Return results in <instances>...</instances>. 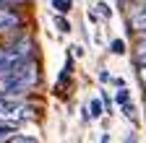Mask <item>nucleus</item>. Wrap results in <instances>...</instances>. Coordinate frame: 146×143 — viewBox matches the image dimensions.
Wrapping results in <instances>:
<instances>
[{
  "instance_id": "obj_7",
  "label": "nucleus",
  "mask_w": 146,
  "mask_h": 143,
  "mask_svg": "<svg viewBox=\"0 0 146 143\" xmlns=\"http://www.w3.org/2000/svg\"><path fill=\"white\" fill-rule=\"evenodd\" d=\"M52 8L58 13H68L70 11V0H52Z\"/></svg>"
},
{
  "instance_id": "obj_15",
  "label": "nucleus",
  "mask_w": 146,
  "mask_h": 143,
  "mask_svg": "<svg viewBox=\"0 0 146 143\" xmlns=\"http://www.w3.org/2000/svg\"><path fill=\"white\" fill-rule=\"evenodd\" d=\"M117 101H120V104H128V91H125V88H120V94H117Z\"/></svg>"
},
{
  "instance_id": "obj_12",
  "label": "nucleus",
  "mask_w": 146,
  "mask_h": 143,
  "mask_svg": "<svg viewBox=\"0 0 146 143\" xmlns=\"http://www.w3.org/2000/svg\"><path fill=\"white\" fill-rule=\"evenodd\" d=\"M138 65V81L143 86V91H146V63H136Z\"/></svg>"
},
{
  "instance_id": "obj_4",
  "label": "nucleus",
  "mask_w": 146,
  "mask_h": 143,
  "mask_svg": "<svg viewBox=\"0 0 146 143\" xmlns=\"http://www.w3.org/2000/svg\"><path fill=\"white\" fill-rule=\"evenodd\" d=\"M128 24H131V29L138 34V37H143V34H146V0H141V5L133 8L131 18H128Z\"/></svg>"
},
{
  "instance_id": "obj_16",
  "label": "nucleus",
  "mask_w": 146,
  "mask_h": 143,
  "mask_svg": "<svg viewBox=\"0 0 146 143\" xmlns=\"http://www.w3.org/2000/svg\"><path fill=\"white\" fill-rule=\"evenodd\" d=\"M125 143H136V135H128V138H125Z\"/></svg>"
},
{
  "instance_id": "obj_6",
  "label": "nucleus",
  "mask_w": 146,
  "mask_h": 143,
  "mask_svg": "<svg viewBox=\"0 0 146 143\" xmlns=\"http://www.w3.org/2000/svg\"><path fill=\"white\" fill-rule=\"evenodd\" d=\"M5 143H36V140H34L31 135H21V133H13V135H11Z\"/></svg>"
},
{
  "instance_id": "obj_14",
  "label": "nucleus",
  "mask_w": 146,
  "mask_h": 143,
  "mask_svg": "<svg viewBox=\"0 0 146 143\" xmlns=\"http://www.w3.org/2000/svg\"><path fill=\"white\" fill-rule=\"evenodd\" d=\"M55 24H58V29H60V31H70V24H68L65 18H60V16L55 18Z\"/></svg>"
},
{
  "instance_id": "obj_11",
  "label": "nucleus",
  "mask_w": 146,
  "mask_h": 143,
  "mask_svg": "<svg viewBox=\"0 0 146 143\" xmlns=\"http://www.w3.org/2000/svg\"><path fill=\"white\" fill-rule=\"evenodd\" d=\"M125 52V42L123 39H112V55H123Z\"/></svg>"
},
{
  "instance_id": "obj_10",
  "label": "nucleus",
  "mask_w": 146,
  "mask_h": 143,
  "mask_svg": "<svg viewBox=\"0 0 146 143\" xmlns=\"http://www.w3.org/2000/svg\"><path fill=\"white\" fill-rule=\"evenodd\" d=\"M26 0H0V8H21Z\"/></svg>"
},
{
  "instance_id": "obj_2",
  "label": "nucleus",
  "mask_w": 146,
  "mask_h": 143,
  "mask_svg": "<svg viewBox=\"0 0 146 143\" xmlns=\"http://www.w3.org/2000/svg\"><path fill=\"white\" fill-rule=\"evenodd\" d=\"M5 52L16 60V63H26V60H36V42L29 31H21L18 37H13L5 44Z\"/></svg>"
},
{
  "instance_id": "obj_17",
  "label": "nucleus",
  "mask_w": 146,
  "mask_h": 143,
  "mask_svg": "<svg viewBox=\"0 0 146 143\" xmlns=\"http://www.w3.org/2000/svg\"><path fill=\"white\" fill-rule=\"evenodd\" d=\"M117 3H123V5H128V3H131V0H117Z\"/></svg>"
},
{
  "instance_id": "obj_1",
  "label": "nucleus",
  "mask_w": 146,
  "mask_h": 143,
  "mask_svg": "<svg viewBox=\"0 0 146 143\" xmlns=\"http://www.w3.org/2000/svg\"><path fill=\"white\" fill-rule=\"evenodd\" d=\"M36 83H39V65H36V60L18 63L8 76L0 78V96L24 99Z\"/></svg>"
},
{
  "instance_id": "obj_3",
  "label": "nucleus",
  "mask_w": 146,
  "mask_h": 143,
  "mask_svg": "<svg viewBox=\"0 0 146 143\" xmlns=\"http://www.w3.org/2000/svg\"><path fill=\"white\" fill-rule=\"evenodd\" d=\"M24 31V16L18 8H0V37L8 42Z\"/></svg>"
},
{
  "instance_id": "obj_8",
  "label": "nucleus",
  "mask_w": 146,
  "mask_h": 143,
  "mask_svg": "<svg viewBox=\"0 0 146 143\" xmlns=\"http://www.w3.org/2000/svg\"><path fill=\"white\" fill-rule=\"evenodd\" d=\"M91 120H97V117H102V101L99 99H91V115H89Z\"/></svg>"
},
{
  "instance_id": "obj_9",
  "label": "nucleus",
  "mask_w": 146,
  "mask_h": 143,
  "mask_svg": "<svg viewBox=\"0 0 146 143\" xmlns=\"http://www.w3.org/2000/svg\"><path fill=\"white\" fill-rule=\"evenodd\" d=\"M13 135V125H5V122H0V140H8Z\"/></svg>"
},
{
  "instance_id": "obj_5",
  "label": "nucleus",
  "mask_w": 146,
  "mask_h": 143,
  "mask_svg": "<svg viewBox=\"0 0 146 143\" xmlns=\"http://www.w3.org/2000/svg\"><path fill=\"white\" fill-rule=\"evenodd\" d=\"M133 55H136V63H146V34H143V37H138Z\"/></svg>"
},
{
  "instance_id": "obj_13",
  "label": "nucleus",
  "mask_w": 146,
  "mask_h": 143,
  "mask_svg": "<svg viewBox=\"0 0 146 143\" xmlns=\"http://www.w3.org/2000/svg\"><path fill=\"white\" fill-rule=\"evenodd\" d=\"M97 8H99V13H102V16H104V18H110V16H112V8H110V5H107V3H99V5H97Z\"/></svg>"
},
{
  "instance_id": "obj_18",
  "label": "nucleus",
  "mask_w": 146,
  "mask_h": 143,
  "mask_svg": "<svg viewBox=\"0 0 146 143\" xmlns=\"http://www.w3.org/2000/svg\"><path fill=\"white\" fill-rule=\"evenodd\" d=\"M0 49H3V47H0Z\"/></svg>"
}]
</instances>
